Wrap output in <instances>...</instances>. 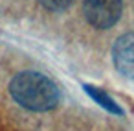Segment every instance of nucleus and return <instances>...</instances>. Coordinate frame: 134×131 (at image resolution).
I'll return each instance as SVG.
<instances>
[{
    "label": "nucleus",
    "mask_w": 134,
    "mask_h": 131,
    "mask_svg": "<svg viewBox=\"0 0 134 131\" xmlns=\"http://www.w3.org/2000/svg\"><path fill=\"white\" fill-rule=\"evenodd\" d=\"M9 92L19 105L30 111H50L61 98L57 85L48 76L35 70L19 72L9 83Z\"/></svg>",
    "instance_id": "nucleus-1"
},
{
    "label": "nucleus",
    "mask_w": 134,
    "mask_h": 131,
    "mask_svg": "<svg viewBox=\"0 0 134 131\" xmlns=\"http://www.w3.org/2000/svg\"><path fill=\"white\" fill-rule=\"evenodd\" d=\"M123 11V0H83V13L90 26L97 30L112 28Z\"/></svg>",
    "instance_id": "nucleus-2"
},
{
    "label": "nucleus",
    "mask_w": 134,
    "mask_h": 131,
    "mask_svg": "<svg viewBox=\"0 0 134 131\" xmlns=\"http://www.w3.org/2000/svg\"><path fill=\"white\" fill-rule=\"evenodd\" d=\"M112 59L118 72L127 78H134V33L118 37L112 48Z\"/></svg>",
    "instance_id": "nucleus-3"
},
{
    "label": "nucleus",
    "mask_w": 134,
    "mask_h": 131,
    "mask_svg": "<svg viewBox=\"0 0 134 131\" xmlns=\"http://www.w3.org/2000/svg\"><path fill=\"white\" fill-rule=\"evenodd\" d=\"M85 90L101 105V107H105L107 111H110V113H114V114H121L123 111H121V107L108 96V94H105L103 90H99V89H94V87H90V85H85Z\"/></svg>",
    "instance_id": "nucleus-4"
},
{
    "label": "nucleus",
    "mask_w": 134,
    "mask_h": 131,
    "mask_svg": "<svg viewBox=\"0 0 134 131\" xmlns=\"http://www.w3.org/2000/svg\"><path fill=\"white\" fill-rule=\"evenodd\" d=\"M39 2L50 11H64L74 4V0H39Z\"/></svg>",
    "instance_id": "nucleus-5"
}]
</instances>
